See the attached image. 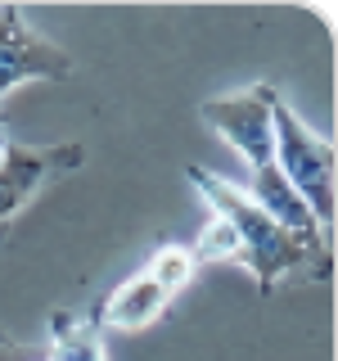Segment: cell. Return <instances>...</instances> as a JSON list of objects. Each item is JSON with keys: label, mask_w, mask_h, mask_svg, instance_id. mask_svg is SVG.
<instances>
[{"label": "cell", "mask_w": 338, "mask_h": 361, "mask_svg": "<svg viewBox=\"0 0 338 361\" xmlns=\"http://www.w3.org/2000/svg\"><path fill=\"white\" fill-rule=\"evenodd\" d=\"M0 343H5V338H0Z\"/></svg>", "instance_id": "5bb4252c"}, {"label": "cell", "mask_w": 338, "mask_h": 361, "mask_svg": "<svg viewBox=\"0 0 338 361\" xmlns=\"http://www.w3.org/2000/svg\"><path fill=\"white\" fill-rule=\"evenodd\" d=\"M167 302H172V293L158 285L149 271H135L131 280H122L95 307V321L90 325L95 330H144V325H154L167 312Z\"/></svg>", "instance_id": "52a82bcc"}, {"label": "cell", "mask_w": 338, "mask_h": 361, "mask_svg": "<svg viewBox=\"0 0 338 361\" xmlns=\"http://www.w3.org/2000/svg\"><path fill=\"white\" fill-rule=\"evenodd\" d=\"M280 90L275 86H248L239 95H217L199 109V118L234 145V154L248 163V172L275 163V127H270V104Z\"/></svg>", "instance_id": "3957f363"}, {"label": "cell", "mask_w": 338, "mask_h": 361, "mask_svg": "<svg viewBox=\"0 0 338 361\" xmlns=\"http://www.w3.org/2000/svg\"><path fill=\"white\" fill-rule=\"evenodd\" d=\"M50 361H104V343L99 330L90 321L73 312H54L50 316Z\"/></svg>", "instance_id": "ba28073f"}, {"label": "cell", "mask_w": 338, "mask_h": 361, "mask_svg": "<svg viewBox=\"0 0 338 361\" xmlns=\"http://www.w3.org/2000/svg\"><path fill=\"white\" fill-rule=\"evenodd\" d=\"M41 361H50V357H41Z\"/></svg>", "instance_id": "4fadbf2b"}, {"label": "cell", "mask_w": 338, "mask_h": 361, "mask_svg": "<svg viewBox=\"0 0 338 361\" xmlns=\"http://www.w3.org/2000/svg\"><path fill=\"white\" fill-rule=\"evenodd\" d=\"M82 163V145H63V149H50V154H32L23 145L5 140L0 145V221H9L14 212L37 195V185L50 172H63V167H77Z\"/></svg>", "instance_id": "8992f818"}, {"label": "cell", "mask_w": 338, "mask_h": 361, "mask_svg": "<svg viewBox=\"0 0 338 361\" xmlns=\"http://www.w3.org/2000/svg\"><path fill=\"white\" fill-rule=\"evenodd\" d=\"M0 145H5V131H0Z\"/></svg>", "instance_id": "7c38bea8"}, {"label": "cell", "mask_w": 338, "mask_h": 361, "mask_svg": "<svg viewBox=\"0 0 338 361\" xmlns=\"http://www.w3.org/2000/svg\"><path fill=\"white\" fill-rule=\"evenodd\" d=\"M149 276L158 280V285H163L167 293H176V289H185L189 280H194V257H189V248H180V244H163L158 248V253L149 257Z\"/></svg>", "instance_id": "30bf717a"}, {"label": "cell", "mask_w": 338, "mask_h": 361, "mask_svg": "<svg viewBox=\"0 0 338 361\" xmlns=\"http://www.w3.org/2000/svg\"><path fill=\"white\" fill-rule=\"evenodd\" d=\"M63 77H73V59L59 45L41 41L18 5H0V99L23 82H63Z\"/></svg>", "instance_id": "277c9868"}, {"label": "cell", "mask_w": 338, "mask_h": 361, "mask_svg": "<svg viewBox=\"0 0 338 361\" xmlns=\"http://www.w3.org/2000/svg\"><path fill=\"white\" fill-rule=\"evenodd\" d=\"M270 127H275V167L280 176L298 190V199L311 208L320 231L334 226V154L307 122L275 95L270 104Z\"/></svg>", "instance_id": "7a4b0ae2"}, {"label": "cell", "mask_w": 338, "mask_h": 361, "mask_svg": "<svg viewBox=\"0 0 338 361\" xmlns=\"http://www.w3.org/2000/svg\"><path fill=\"white\" fill-rule=\"evenodd\" d=\"M185 176L194 180V190L208 199L212 217L230 221V231L239 235V262L253 271V280H257V289H262V293L275 289L280 276L302 271V267H307L315 280L330 276V267H320V257H315L302 240H293V235L280 231V226L270 221L266 212L257 208L239 185H234V180H225L221 172H208V167H189Z\"/></svg>", "instance_id": "6da1fadb"}, {"label": "cell", "mask_w": 338, "mask_h": 361, "mask_svg": "<svg viewBox=\"0 0 338 361\" xmlns=\"http://www.w3.org/2000/svg\"><path fill=\"white\" fill-rule=\"evenodd\" d=\"M45 353L37 348H14V343H0V361H41Z\"/></svg>", "instance_id": "8fae6325"}, {"label": "cell", "mask_w": 338, "mask_h": 361, "mask_svg": "<svg viewBox=\"0 0 338 361\" xmlns=\"http://www.w3.org/2000/svg\"><path fill=\"white\" fill-rule=\"evenodd\" d=\"M189 257L199 262H239V235L230 231V221L221 217H208V226L199 231L194 248H189Z\"/></svg>", "instance_id": "9c48e42d"}, {"label": "cell", "mask_w": 338, "mask_h": 361, "mask_svg": "<svg viewBox=\"0 0 338 361\" xmlns=\"http://www.w3.org/2000/svg\"><path fill=\"white\" fill-rule=\"evenodd\" d=\"M244 195L253 199L257 208H262V212H266V217L275 221L284 235H293V240H302V244H307L311 253L320 257V267H330V244H325V231L315 226L311 208L298 199V190H293L289 180L280 176V167H275V163L257 167V172H253V185H248Z\"/></svg>", "instance_id": "5b68a950"}]
</instances>
